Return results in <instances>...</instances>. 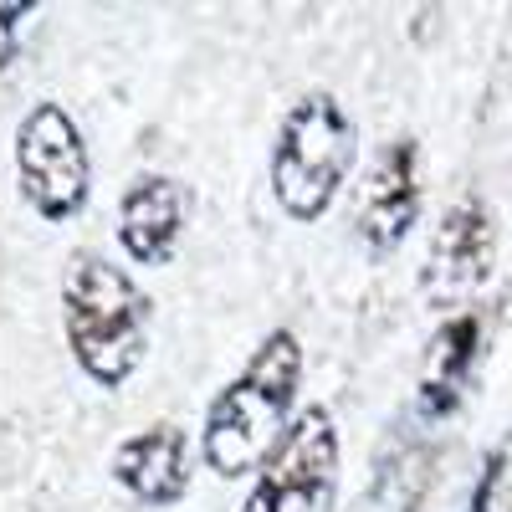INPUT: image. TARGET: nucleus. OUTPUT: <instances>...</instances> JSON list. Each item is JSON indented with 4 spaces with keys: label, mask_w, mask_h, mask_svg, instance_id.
Here are the masks:
<instances>
[{
    "label": "nucleus",
    "mask_w": 512,
    "mask_h": 512,
    "mask_svg": "<svg viewBox=\"0 0 512 512\" xmlns=\"http://www.w3.org/2000/svg\"><path fill=\"white\" fill-rule=\"evenodd\" d=\"M303 379V349L292 333H272L256 359L246 364V374L221 390V400L205 415V461L221 477H241L251 466H262L272 446H282V436L292 431L287 410Z\"/></svg>",
    "instance_id": "f257e3e1"
},
{
    "label": "nucleus",
    "mask_w": 512,
    "mask_h": 512,
    "mask_svg": "<svg viewBox=\"0 0 512 512\" xmlns=\"http://www.w3.org/2000/svg\"><path fill=\"white\" fill-rule=\"evenodd\" d=\"M67 344L98 384H123L149 349V297L103 256H77L67 272Z\"/></svg>",
    "instance_id": "f03ea898"
},
{
    "label": "nucleus",
    "mask_w": 512,
    "mask_h": 512,
    "mask_svg": "<svg viewBox=\"0 0 512 512\" xmlns=\"http://www.w3.org/2000/svg\"><path fill=\"white\" fill-rule=\"evenodd\" d=\"M354 149H359L354 123L328 93H308L297 103L282 118L277 154H272V190L287 216H297V221L323 216L349 175Z\"/></svg>",
    "instance_id": "7ed1b4c3"
},
{
    "label": "nucleus",
    "mask_w": 512,
    "mask_h": 512,
    "mask_svg": "<svg viewBox=\"0 0 512 512\" xmlns=\"http://www.w3.org/2000/svg\"><path fill=\"white\" fill-rule=\"evenodd\" d=\"M16 175L21 195L47 221H67L88 200V149H82L77 123L57 103H41L26 113L16 134Z\"/></svg>",
    "instance_id": "20e7f679"
},
{
    "label": "nucleus",
    "mask_w": 512,
    "mask_h": 512,
    "mask_svg": "<svg viewBox=\"0 0 512 512\" xmlns=\"http://www.w3.org/2000/svg\"><path fill=\"white\" fill-rule=\"evenodd\" d=\"M338 482V436L328 410H303L272 451L262 482L246 497V512H328Z\"/></svg>",
    "instance_id": "39448f33"
},
{
    "label": "nucleus",
    "mask_w": 512,
    "mask_h": 512,
    "mask_svg": "<svg viewBox=\"0 0 512 512\" xmlns=\"http://www.w3.org/2000/svg\"><path fill=\"white\" fill-rule=\"evenodd\" d=\"M185 231V195L175 180L164 175H144L134 180V190L123 195V210H118V236H123V251L144 267H159L169 262Z\"/></svg>",
    "instance_id": "423d86ee"
},
{
    "label": "nucleus",
    "mask_w": 512,
    "mask_h": 512,
    "mask_svg": "<svg viewBox=\"0 0 512 512\" xmlns=\"http://www.w3.org/2000/svg\"><path fill=\"white\" fill-rule=\"evenodd\" d=\"M113 477L134 492L139 502H154V507H169L190 492V451H185V436L175 425H154V431L123 441L118 456H113Z\"/></svg>",
    "instance_id": "0eeeda50"
},
{
    "label": "nucleus",
    "mask_w": 512,
    "mask_h": 512,
    "mask_svg": "<svg viewBox=\"0 0 512 512\" xmlns=\"http://www.w3.org/2000/svg\"><path fill=\"white\" fill-rule=\"evenodd\" d=\"M410 144L384 149L364 180V200H359V231L374 246H395L405 236V226L415 221V169H410Z\"/></svg>",
    "instance_id": "6e6552de"
},
{
    "label": "nucleus",
    "mask_w": 512,
    "mask_h": 512,
    "mask_svg": "<svg viewBox=\"0 0 512 512\" xmlns=\"http://www.w3.org/2000/svg\"><path fill=\"white\" fill-rule=\"evenodd\" d=\"M487 262H492L487 216L477 205L446 210V221L436 226V241H431V256H425V267H431L425 277L441 292H461V287H477L487 277Z\"/></svg>",
    "instance_id": "1a4fd4ad"
}]
</instances>
